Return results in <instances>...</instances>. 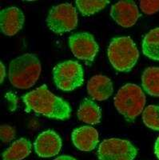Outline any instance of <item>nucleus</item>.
<instances>
[{"label": "nucleus", "mask_w": 159, "mask_h": 160, "mask_svg": "<svg viewBox=\"0 0 159 160\" xmlns=\"http://www.w3.org/2000/svg\"><path fill=\"white\" fill-rule=\"evenodd\" d=\"M26 111H34L38 115L58 120L68 119L71 115V108L62 98L54 95L42 85L22 97Z\"/></svg>", "instance_id": "obj_1"}, {"label": "nucleus", "mask_w": 159, "mask_h": 160, "mask_svg": "<svg viewBox=\"0 0 159 160\" xmlns=\"http://www.w3.org/2000/svg\"><path fill=\"white\" fill-rule=\"evenodd\" d=\"M41 70V62L36 55L27 53L20 55L10 62V82L18 89H29L38 81Z\"/></svg>", "instance_id": "obj_2"}, {"label": "nucleus", "mask_w": 159, "mask_h": 160, "mask_svg": "<svg viewBox=\"0 0 159 160\" xmlns=\"http://www.w3.org/2000/svg\"><path fill=\"white\" fill-rule=\"evenodd\" d=\"M107 55L114 69L121 72H128L137 63L139 51L130 37H117L110 42Z\"/></svg>", "instance_id": "obj_3"}, {"label": "nucleus", "mask_w": 159, "mask_h": 160, "mask_svg": "<svg viewBox=\"0 0 159 160\" xmlns=\"http://www.w3.org/2000/svg\"><path fill=\"white\" fill-rule=\"evenodd\" d=\"M117 111L127 121H134L140 115L146 104V95L139 86L127 83L122 86L114 98Z\"/></svg>", "instance_id": "obj_4"}, {"label": "nucleus", "mask_w": 159, "mask_h": 160, "mask_svg": "<svg viewBox=\"0 0 159 160\" xmlns=\"http://www.w3.org/2000/svg\"><path fill=\"white\" fill-rule=\"evenodd\" d=\"M53 78L57 88L62 91H74L83 83V69L76 61H65L54 67L53 69Z\"/></svg>", "instance_id": "obj_5"}, {"label": "nucleus", "mask_w": 159, "mask_h": 160, "mask_svg": "<svg viewBox=\"0 0 159 160\" xmlns=\"http://www.w3.org/2000/svg\"><path fill=\"white\" fill-rule=\"evenodd\" d=\"M78 18V13L72 4L62 3L51 8L47 18V24L53 32L62 34L75 29Z\"/></svg>", "instance_id": "obj_6"}, {"label": "nucleus", "mask_w": 159, "mask_h": 160, "mask_svg": "<svg viewBox=\"0 0 159 160\" xmlns=\"http://www.w3.org/2000/svg\"><path fill=\"white\" fill-rule=\"evenodd\" d=\"M137 148L130 141L121 138L103 140L98 150L99 160H134Z\"/></svg>", "instance_id": "obj_7"}, {"label": "nucleus", "mask_w": 159, "mask_h": 160, "mask_svg": "<svg viewBox=\"0 0 159 160\" xmlns=\"http://www.w3.org/2000/svg\"><path fill=\"white\" fill-rule=\"evenodd\" d=\"M69 45L76 58L91 62L98 54V45L94 36L87 32L74 34L69 38Z\"/></svg>", "instance_id": "obj_8"}, {"label": "nucleus", "mask_w": 159, "mask_h": 160, "mask_svg": "<svg viewBox=\"0 0 159 160\" xmlns=\"http://www.w3.org/2000/svg\"><path fill=\"white\" fill-rule=\"evenodd\" d=\"M110 16L122 28L134 26L140 17L137 4L133 1H121L114 4L110 9Z\"/></svg>", "instance_id": "obj_9"}, {"label": "nucleus", "mask_w": 159, "mask_h": 160, "mask_svg": "<svg viewBox=\"0 0 159 160\" xmlns=\"http://www.w3.org/2000/svg\"><path fill=\"white\" fill-rule=\"evenodd\" d=\"M34 151L42 158H51L58 155L62 146L59 135L52 130L42 132L34 142Z\"/></svg>", "instance_id": "obj_10"}, {"label": "nucleus", "mask_w": 159, "mask_h": 160, "mask_svg": "<svg viewBox=\"0 0 159 160\" xmlns=\"http://www.w3.org/2000/svg\"><path fill=\"white\" fill-rule=\"evenodd\" d=\"M0 18L2 32L7 36L16 35L22 28L25 20L22 11L15 7L2 10Z\"/></svg>", "instance_id": "obj_11"}, {"label": "nucleus", "mask_w": 159, "mask_h": 160, "mask_svg": "<svg viewBox=\"0 0 159 160\" xmlns=\"http://www.w3.org/2000/svg\"><path fill=\"white\" fill-rule=\"evenodd\" d=\"M71 138L76 148L82 151H91L98 143V132L92 127L83 126L73 131Z\"/></svg>", "instance_id": "obj_12"}, {"label": "nucleus", "mask_w": 159, "mask_h": 160, "mask_svg": "<svg viewBox=\"0 0 159 160\" xmlns=\"http://www.w3.org/2000/svg\"><path fill=\"white\" fill-rule=\"evenodd\" d=\"M87 91L93 99L104 101L113 94V83L111 80L105 75H94L87 83Z\"/></svg>", "instance_id": "obj_13"}, {"label": "nucleus", "mask_w": 159, "mask_h": 160, "mask_svg": "<svg viewBox=\"0 0 159 160\" xmlns=\"http://www.w3.org/2000/svg\"><path fill=\"white\" fill-rule=\"evenodd\" d=\"M78 117L82 122L95 125L101 120V109L92 100L85 98L79 106Z\"/></svg>", "instance_id": "obj_14"}, {"label": "nucleus", "mask_w": 159, "mask_h": 160, "mask_svg": "<svg viewBox=\"0 0 159 160\" xmlns=\"http://www.w3.org/2000/svg\"><path fill=\"white\" fill-rule=\"evenodd\" d=\"M31 152V143L29 140L21 138L13 142L2 154V160H22Z\"/></svg>", "instance_id": "obj_15"}, {"label": "nucleus", "mask_w": 159, "mask_h": 160, "mask_svg": "<svg viewBox=\"0 0 159 160\" xmlns=\"http://www.w3.org/2000/svg\"><path fill=\"white\" fill-rule=\"evenodd\" d=\"M142 85L148 95L159 97V68H147L142 75Z\"/></svg>", "instance_id": "obj_16"}, {"label": "nucleus", "mask_w": 159, "mask_h": 160, "mask_svg": "<svg viewBox=\"0 0 159 160\" xmlns=\"http://www.w3.org/2000/svg\"><path fill=\"white\" fill-rule=\"evenodd\" d=\"M142 52L147 58L159 61V28L150 31L144 37Z\"/></svg>", "instance_id": "obj_17"}, {"label": "nucleus", "mask_w": 159, "mask_h": 160, "mask_svg": "<svg viewBox=\"0 0 159 160\" xmlns=\"http://www.w3.org/2000/svg\"><path fill=\"white\" fill-rule=\"evenodd\" d=\"M143 122L147 128L159 131V106L150 105L142 111Z\"/></svg>", "instance_id": "obj_18"}, {"label": "nucleus", "mask_w": 159, "mask_h": 160, "mask_svg": "<svg viewBox=\"0 0 159 160\" xmlns=\"http://www.w3.org/2000/svg\"><path fill=\"white\" fill-rule=\"evenodd\" d=\"M76 6L80 12L85 16L92 15L104 9L109 4L108 1H76Z\"/></svg>", "instance_id": "obj_19"}, {"label": "nucleus", "mask_w": 159, "mask_h": 160, "mask_svg": "<svg viewBox=\"0 0 159 160\" xmlns=\"http://www.w3.org/2000/svg\"><path fill=\"white\" fill-rule=\"evenodd\" d=\"M140 8L147 15H154L159 11V1H141Z\"/></svg>", "instance_id": "obj_20"}, {"label": "nucleus", "mask_w": 159, "mask_h": 160, "mask_svg": "<svg viewBox=\"0 0 159 160\" xmlns=\"http://www.w3.org/2000/svg\"><path fill=\"white\" fill-rule=\"evenodd\" d=\"M0 131H1L0 136H1V139L3 143H8L15 138V130L11 126L6 125V124L2 125Z\"/></svg>", "instance_id": "obj_21"}, {"label": "nucleus", "mask_w": 159, "mask_h": 160, "mask_svg": "<svg viewBox=\"0 0 159 160\" xmlns=\"http://www.w3.org/2000/svg\"><path fill=\"white\" fill-rule=\"evenodd\" d=\"M154 153H155L157 158L159 159V136L157 137L155 144H154Z\"/></svg>", "instance_id": "obj_22"}, {"label": "nucleus", "mask_w": 159, "mask_h": 160, "mask_svg": "<svg viewBox=\"0 0 159 160\" xmlns=\"http://www.w3.org/2000/svg\"><path fill=\"white\" fill-rule=\"evenodd\" d=\"M54 160H77V159L74 158V157L70 156V155H62V156L57 157V158Z\"/></svg>", "instance_id": "obj_23"}, {"label": "nucleus", "mask_w": 159, "mask_h": 160, "mask_svg": "<svg viewBox=\"0 0 159 160\" xmlns=\"http://www.w3.org/2000/svg\"><path fill=\"white\" fill-rule=\"evenodd\" d=\"M6 76V68L3 63L1 62V82H3V79Z\"/></svg>", "instance_id": "obj_24"}]
</instances>
